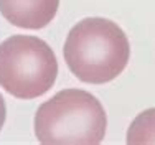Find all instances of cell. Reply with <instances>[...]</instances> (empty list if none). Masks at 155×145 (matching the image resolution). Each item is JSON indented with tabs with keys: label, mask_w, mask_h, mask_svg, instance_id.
Listing matches in <instances>:
<instances>
[{
	"label": "cell",
	"mask_w": 155,
	"mask_h": 145,
	"mask_svg": "<svg viewBox=\"0 0 155 145\" xmlns=\"http://www.w3.org/2000/svg\"><path fill=\"white\" fill-rule=\"evenodd\" d=\"M58 61L36 36L13 35L0 44V86L18 99H35L53 87Z\"/></svg>",
	"instance_id": "obj_3"
},
{
	"label": "cell",
	"mask_w": 155,
	"mask_h": 145,
	"mask_svg": "<svg viewBox=\"0 0 155 145\" xmlns=\"http://www.w3.org/2000/svg\"><path fill=\"white\" fill-rule=\"evenodd\" d=\"M102 104L83 89H64L35 114V137L45 145H96L106 135Z\"/></svg>",
	"instance_id": "obj_2"
},
{
	"label": "cell",
	"mask_w": 155,
	"mask_h": 145,
	"mask_svg": "<svg viewBox=\"0 0 155 145\" xmlns=\"http://www.w3.org/2000/svg\"><path fill=\"white\" fill-rule=\"evenodd\" d=\"M5 119H7V106H5L2 94H0V130H2L3 124H5Z\"/></svg>",
	"instance_id": "obj_6"
},
{
	"label": "cell",
	"mask_w": 155,
	"mask_h": 145,
	"mask_svg": "<svg viewBox=\"0 0 155 145\" xmlns=\"http://www.w3.org/2000/svg\"><path fill=\"white\" fill-rule=\"evenodd\" d=\"M60 0H0V13L18 28L40 30L51 23Z\"/></svg>",
	"instance_id": "obj_4"
},
{
	"label": "cell",
	"mask_w": 155,
	"mask_h": 145,
	"mask_svg": "<svg viewBox=\"0 0 155 145\" xmlns=\"http://www.w3.org/2000/svg\"><path fill=\"white\" fill-rule=\"evenodd\" d=\"M127 143H155V107L140 112L127 130Z\"/></svg>",
	"instance_id": "obj_5"
},
{
	"label": "cell",
	"mask_w": 155,
	"mask_h": 145,
	"mask_svg": "<svg viewBox=\"0 0 155 145\" xmlns=\"http://www.w3.org/2000/svg\"><path fill=\"white\" fill-rule=\"evenodd\" d=\"M63 56L79 81L104 84L125 69L130 58V43L124 30L112 20L91 17L69 30Z\"/></svg>",
	"instance_id": "obj_1"
}]
</instances>
